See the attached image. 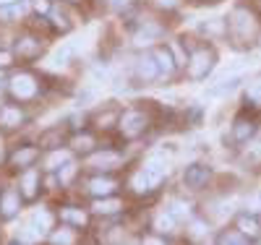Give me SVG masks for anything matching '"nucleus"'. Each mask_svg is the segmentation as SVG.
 I'll use <instances>...</instances> for the list:
<instances>
[{
    "label": "nucleus",
    "instance_id": "1",
    "mask_svg": "<svg viewBox=\"0 0 261 245\" xmlns=\"http://www.w3.org/2000/svg\"><path fill=\"white\" fill-rule=\"evenodd\" d=\"M227 32L241 42H251L258 34V18L253 16V11L238 6V8H232V13L227 18Z\"/></svg>",
    "mask_w": 261,
    "mask_h": 245
},
{
    "label": "nucleus",
    "instance_id": "2",
    "mask_svg": "<svg viewBox=\"0 0 261 245\" xmlns=\"http://www.w3.org/2000/svg\"><path fill=\"white\" fill-rule=\"evenodd\" d=\"M214 63H217V55H214L212 47H196L188 55V63H186L188 78L191 81H204L214 71Z\"/></svg>",
    "mask_w": 261,
    "mask_h": 245
},
{
    "label": "nucleus",
    "instance_id": "3",
    "mask_svg": "<svg viewBox=\"0 0 261 245\" xmlns=\"http://www.w3.org/2000/svg\"><path fill=\"white\" fill-rule=\"evenodd\" d=\"M118 128H120V133L125 139H139L149 128V118L141 113V110H125V113L118 118Z\"/></svg>",
    "mask_w": 261,
    "mask_h": 245
},
{
    "label": "nucleus",
    "instance_id": "4",
    "mask_svg": "<svg viewBox=\"0 0 261 245\" xmlns=\"http://www.w3.org/2000/svg\"><path fill=\"white\" fill-rule=\"evenodd\" d=\"M8 89H11V94H13L18 102H27V99L37 97V89H39V86H37V78H34L32 73H18V76L11 78Z\"/></svg>",
    "mask_w": 261,
    "mask_h": 245
},
{
    "label": "nucleus",
    "instance_id": "5",
    "mask_svg": "<svg viewBox=\"0 0 261 245\" xmlns=\"http://www.w3.org/2000/svg\"><path fill=\"white\" fill-rule=\"evenodd\" d=\"M134 71H136V78H139V81H144V84H151V81L162 78L160 65H157L154 55H141V58H136Z\"/></svg>",
    "mask_w": 261,
    "mask_h": 245
},
{
    "label": "nucleus",
    "instance_id": "6",
    "mask_svg": "<svg viewBox=\"0 0 261 245\" xmlns=\"http://www.w3.org/2000/svg\"><path fill=\"white\" fill-rule=\"evenodd\" d=\"M206 180H209V167H206V165H201V162L188 165V167H186V172H183V185H186V188H191V190L204 188V185H206Z\"/></svg>",
    "mask_w": 261,
    "mask_h": 245
},
{
    "label": "nucleus",
    "instance_id": "7",
    "mask_svg": "<svg viewBox=\"0 0 261 245\" xmlns=\"http://www.w3.org/2000/svg\"><path fill=\"white\" fill-rule=\"evenodd\" d=\"M141 170L149 175L151 188H160V183H162L165 177H167V162H165L162 157H149V159H144Z\"/></svg>",
    "mask_w": 261,
    "mask_h": 245
},
{
    "label": "nucleus",
    "instance_id": "8",
    "mask_svg": "<svg viewBox=\"0 0 261 245\" xmlns=\"http://www.w3.org/2000/svg\"><path fill=\"white\" fill-rule=\"evenodd\" d=\"M235 230L243 237H258L261 235V219L253 214H238L235 219Z\"/></svg>",
    "mask_w": 261,
    "mask_h": 245
},
{
    "label": "nucleus",
    "instance_id": "9",
    "mask_svg": "<svg viewBox=\"0 0 261 245\" xmlns=\"http://www.w3.org/2000/svg\"><path fill=\"white\" fill-rule=\"evenodd\" d=\"M256 133V123L251 118H238L232 123V141L235 144H248Z\"/></svg>",
    "mask_w": 261,
    "mask_h": 245
},
{
    "label": "nucleus",
    "instance_id": "10",
    "mask_svg": "<svg viewBox=\"0 0 261 245\" xmlns=\"http://www.w3.org/2000/svg\"><path fill=\"white\" fill-rule=\"evenodd\" d=\"M151 55H154V60H157V65H160V73H162V78H170L172 73H175L178 63H175V58H172L170 47H157Z\"/></svg>",
    "mask_w": 261,
    "mask_h": 245
},
{
    "label": "nucleus",
    "instance_id": "11",
    "mask_svg": "<svg viewBox=\"0 0 261 245\" xmlns=\"http://www.w3.org/2000/svg\"><path fill=\"white\" fill-rule=\"evenodd\" d=\"M37 188H39V172L29 167L21 175V196H24L27 201H32V198H37Z\"/></svg>",
    "mask_w": 261,
    "mask_h": 245
},
{
    "label": "nucleus",
    "instance_id": "12",
    "mask_svg": "<svg viewBox=\"0 0 261 245\" xmlns=\"http://www.w3.org/2000/svg\"><path fill=\"white\" fill-rule=\"evenodd\" d=\"M241 76H225L220 84H214L212 89H206V97H225V94H232L238 86H241Z\"/></svg>",
    "mask_w": 261,
    "mask_h": 245
},
{
    "label": "nucleus",
    "instance_id": "13",
    "mask_svg": "<svg viewBox=\"0 0 261 245\" xmlns=\"http://www.w3.org/2000/svg\"><path fill=\"white\" fill-rule=\"evenodd\" d=\"M115 188H118V183L110 180V177H92V180H89V193H92L94 198L110 196V193H115Z\"/></svg>",
    "mask_w": 261,
    "mask_h": 245
},
{
    "label": "nucleus",
    "instance_id": "14",
    "mask_svg": "<svg viewBox=\"0 0 261 245\" xmlns=\"http://www.w3.org/2000/svg\"><path fill=\"white\" fill-rule=\"evenodd\" d=\"M18 193L16 190H3V196H0V214H3L6 219L16 216L18 214Z\"/></svg>",
    "mask_w": 261,
    "mask_h": 245
},
{
    "label": "nucleus",
    "instance_id": "15",
    "mask_svg": "<svg viewBox=\"0 0 261 245\" xmlns=\"http://www.w3.org/2000/svg\"><path fill=\"white\" fill-rule=\"evenodd\" d=\"M89 165L94 170H113L115 165H120V154L115 151H102V154H94V157L89 159Z\"/></svg>",
    "mask_w": 261,
    "mask_h": 245
},
{
    "label": "nucleus",
    "instance_id": "16",
    "mask_svg": "<svg viewBox=\"0 0 261 245\" xmlns=\"http://www.w3.org/2000/svg\"><path fill=\"white\" fill-rule=\"evenodd\" d=\"M178 225H180V222H178L175 216H170L167 211H162V214L154 216V230H157V235H170V232H175Z\"/></svg>",
    "mask_w": 261,
    "mask_h": 245
},
{
    "label": "nucleus",
    "instance_id": "17",
    "mask_svg": "<svg viewBox=\"0 0 261 245\" xmlns=\"http://www.w3.org/2000/svg\"><path fill=\"white\" fill-rule=\"evenodd\" d=\"M29 225H32V227H34L39 235H45L47 230H53V214H50L47 209H37Z\"/></svg>",
    "mask_w": 261,
    "mask_h": 245
},
{
    "label": "nucleus",
    "instance_id": "18",
    "mask_svg": "<svg viewBox=\"0 0 261 245\" xmlns=\"http://www.w3.org/2000/svg\"><path fill=\"white\" fill-rule=\"evenodd\" d=\"M39 47H42V42H39V39H34V37H24V39H18L16 52H18V58H34V55L39 52Z\"/></svg>",
    "mask_w": 261,
    "mask_h": 245
},
{
    "label": "nucleus",
    "instance_id": "19",
    "mask_svg": "<svg viewBox=\"0 0 261 245\" xmlns=\"http://www.w3.org/2000/svg\"><path fill=\"white\" fill-rule=\"evenodd\" d=\"M170 216H175L178 222H186V219H191V204H186V201H180V198H172V201L167 204V209H165Z\"/></svg>",
    "mask_w": 261,
    "mask_h": 245
},
{
    "label": "nucleus",
    "instance_id": "20",
    "mask_svg": "<svg viewBox=\"0 0 261 245\" xmlns=\"http://www.w3.org/2000/svg\"><path fill=\"white\" fill-rule=\"evenodd\" d=\"M27 11V3L24 0H18V3H6V6H0V21H16L21 18Z\"/></svg>",
    "mask_w": 261,
    "mask_h": 245
},
{
    "label": "nucleus",
    "instance_id": "21",
    "mask_svg": "<svg viewBox=\"0 0 261 245\" xmlns=\"http://www.w3.org/2000/svg\"><path fill=\"white\" fill-rule=\"evenodd\" d=\"M21 120H24V113H21L18 107H3V110H0V125L16 128Z\"/></svg>",
    "mask_w": 261,
    "mask_h": 245
},
{
    "label": "nucleus",
    "instance_id": "22",
    "mask_svg": "<svg viewBox=\"0 0 261 245\" xmlns=\"http://www.w3.org/2000/svg\"><path fill=\"white\" fill-rule=\"evenodd\" d=\"M130 188H134V193H139V196H144V193H149V190H154V188H151L149 175H146L144 170H139L134 177H130Z\"/></svg>",
    "mask_w": 261,
    "mask_h": 245
},
{
    "label": "nucleus",
    "instance_id": "23",
    "mask_svg": "<svg viewBox=\"0 0 261 245\" xmlns=\"http://www.w3.org/2000/svg\"><path fill=\"white\" fill-rule=\"evenodd\" d=\"M37 154H39V151H37L34 146L18 149V151L13 154V157H11V162H13V165H18V167H29V165H32V162L37 159Z\"/></svg>",
    "mask_w": 261,
    "mask_h": 245
},
{
    "label": "nucleus",
    "instance_id": "24",
    "mask_svg": "<svg viewBox=\"0 0 261 245\" xmlns=\"http://www.w3.org/2000/svg\"><path fill=\"white\" fill-rule=\"evenodd\" d=\"M246 102L251 107H261V76H256L248 86H246Z\"/></svg>",
    "mask_w": 261,
    "mask_h": 245
},
{
    "label": "nucleus",
    "instance_id": "25",
    "mask_svg": "<svg viewBox=\"0 0 261 245\" xmlns=\"http://www.w3.org/2000/svg\"><path fill=\"white\" fill-rule=\"evenodd\" d=\"M120 209H123V204L118 201V198H97L94 201V211L97 214H115Z\"/></svg>",
    "mask_w": 261,
    "mask_h": 245
},
{
    "label": "nucleus",
    "instance_id": "26",
    "mask_svg": "<svg viewBox=\"0 0 261 245\" xmlns=\"http://www.w3.org/2000/svg\"><path fill=\"white\" fill-rule=\"evenodd\" d=\"M60 216H63L65 222H71V225H76V227H84V225H86V214L79 211V209H73V206H65V209L60 211Z\"/></svg>",
    "mask_w": 261,
    "mask_h": 245
},
{
    "label": "nucleus",
    "instance_id": "27",
    "mask_svg": "<svg viewBox=\"0 0 261 245\" xmlns=\"http://www.w3.org/2000/svg\"><path fill=\"white\" fill-rule=\"evenodd\" d=\"M71 55H73V44H63L60 50H55V55H53L50 63L55 65V68H63V65H68Z\"/></svg>",
    "mask_w": 261,
    "mask_h": 245
},
{
    "label": "nucleus",
    "instance_id": "28",
    "mask_svg": "<svg viewBox=\"0 0 261 245\" xmlns=\"http://www.w3.org/2000/svg\"><path fill=\"white\" fill-rule=\"evenodd\" d=\"M217 245H248V242L238 230H232V232H222L220 240H217Z\"/></svg>",
    "mask_w": 261,
    "mask_h": 245
},
{
    "label": "nucleus",
    "instance_id": "29",
    "mask_svg": "<svg viewBox=\"0 0 261 245\" xmlns=\"http://www.w3.org/2000/svg\"><path fill=\"white\" fill-rule=\"evenodd\" d=\"M73 175H76V165H73V162H65V165L58 170V180H60V185H68V183L73 180Z\"/></svg>",
    "mask_w": 261,
    "mask_h": 245
},
{
    "label": "nucleus",
    "instance_id": "30",
    "mask_svg": "<svg viewBox=\"0 0 261 245\" xmlns=\"http://www.w3.org/2000/svg\"><path fill=\"white\" fill-rule=\"evenodd\" d=\"M65 162H71V157L65 151H55V154H50L47 157V170H60Z\"/></svg>",
    "mask_w": 261,
    "mask_h": 245
},
{
    "label": "nucleus",
    "instance_id": "31",
    "mask_svg": "<svg viewBox=\"0 0 261 245\" xmlns=\"http://www.w3.org/2000/svg\"><path fill=\"white\" fill-rule=\"evenodd\" d=\"M53 245H73V232L71 230H58V232H53Z\"/></svg>",
    "mask_w": 261,
    "mask_h": 245
},
{
    "label": "nucleus",
    "instance_id": "32",
    "mask_svg": "<svg viewBox=\"0 0 261 245\" xmlns=\"http://www.w3.org/2000/svg\"><path fill=\"white\" fill-rule=\"evenodd\" d=\"M206 232H209L206 222H201V219H191V237H204Z\"/></svg>",
    "mask_w": 261,
    "mask_h": 245
},
{
    "label": "nucleus",
    "instance_id": "33",
    "mask_svg": "<svg viewBox=\"0 0 261 245\" xmlns=\"http://www.w3.org/2000/svg\"><path fill=\"white\" fill-rule=\"evenodd\" d=\"M92 146H94V139L86 136V133H84V136H76V139H73V149H79V151H89Z\"/></svg>",
    "mask_w": 261,
    "mask_h": 245
},
{
    "label": "nucleus",
    "instance_id": "34",
    "mask_svg": "<svg viewBox=\"0 0 261 245\" xmlns=\"http://www.w3.org/2000/svg\"><path fill=\"white\" fill-rule=\"evenodd\" d=\"M246 159H248V162H261V141L248 144V149H246Z\"/></svg>",
    "mask_w": 261,
    "mask_h": 245
},
{
    "label": "nucleus",
    "instance_id": "35",
    "mask_svg": "<svg viewBox=\"0 0 261 245\" xmlns=\"http://www.w3.org/2000/svg\"><path fill=\"white\" fill-rule=\"evenodd\" d=\"M141 245H167V242H165L162 235H146V237L141 240Z\"/></svg>",
    "mask_w": 261,
    "mask_h": 245
},
{
    "label": "nucleus",
    "instance_id": "36",
    "mask_svg": "<svg viewBox=\"0 0 261 245\" xmlns=\"http://www.w3.org/2000/svg\"><path fill=\"white\" fill-rule=\"evenodd\" d=\"M37 13H50V0H32Z\"/></svg>",
    "mask_w": 261,
    "mask_h": 245
},
{
    "label": "nucleus",
    "instance_id": "37",
    "mask_svg": "<svg viewBox=\"0 0 261 245\" xmlns=\"http://www.w3.org/2000/svg\"><path fill=\"white\" fill-rule=\"evenodd\" d=\"M178 6H180V0H157V8H165V11H172Z\"/></svg>",
    "mask_w": 261,
    "mask_h": 245
},
{
    "label": "nucleus",
    "instance_id": "38",
    "mask_svg": "<svg viewBox=\"0 0 261 245\" xmlns=\"http://www.w3.org/2000/svg\"><path fill=\"white\" fill-rule=\"evenodd\" d=\"M11 60H13V55H11V52L0 50V68H6V65H11Z\"/></svg>",
    "mask_w": 261,
    "mask_h": 245
},
{
    "label": "nucleus",
    "instance_id": "39",
    "mask_svg": "<svg viewBox=\"0 0 261 245\" xmlns=\"http://www.w3.org/2000/svg\"><path fill=\"white\" fill-rule=\"evenodd\" d=\"M107 3H110V6L115 8V11H120V8H123V6L128 3V0H107Z\"/></svg>",
    "mask_w": 261,
    "mask_h": 245
},
{
    "label": "nucleus",
    "instance_id": "40",
    "mask_svg": "<svg viewBox=\"0 0 261 245\" xmlns=\"http://www.w3.org/2000/svg\"><path fill=\"white\" fill-rule=\"evenodd\" d=\"M6 3H18V0H0V6H6Z\"/></svg>",
    "mask_w": 261,
    "mask_h": 245
},
{
    "label": "nucleus",
    "instance_id": "41",
    "mask_svg": "<svg viewBox=\"0 0 261 245\" xmlns=\"http://www.w3.org/2000/svg\"><path fill=\"white\" fill-rule=\"evenodd\" d=\"M13 245H27V242H24V240H18V242H13Z\"/></svg>",
    "mask_w": 261,
    "mask_h": 245
},
{
    "label": "nucleus",
    "instance_id": "42",
    "mask_svg": "<svg viewBox=\"0 0 261 245\" xmlns=\"http://www.w3.org/2000/svg\"><path fill=\"white\" fill-rule=\"evenodd\" d=\"M258 204H261V193H258Z\"/></svg>",
    "mask_w": 261,
    "mask_h": 245
}]
</instances>
